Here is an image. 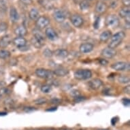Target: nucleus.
<instances>
[{"label": "nucleus", "instance_id": "nucleus-8", "mask_svg": "<svg viewBox=\"0 0 130 130\" xmlns=\"http://www.w3.org/2000/svg\"><path fill=\"white\" fill-rule=\"evenodd\" d=\"M53 17L54 20L57 23H61L66 20V14L63 10H55L54 11L53 14Z\"/></svg>", "mask_w": 130, "mask_h": 130}, {"label": "nucleus", "instance_id": "nucleus-32", "mask_svg": "<svg viewBox=\"0 0 130 130\" xmlns=\"http://www.w3.org/2000/svg\"><path fill=\"white\" fill-rule=\"evenodd\" d=\"M34 102L37 105H42L47 102V100L46 98H40L34 101Z\"/></svg>", "mask_w": 130, "mask_h": 130}, {"label": "nucleus", "instance_id": "nucleus-19", "mask_svg": "<svg viewBox=\"0 0 130 130\" xmlns=\"http://www.w3.org/2000/svg\"><path fill=\"white\" fill-rule=\"evenodd\" d=\"M53 72L54 75H55L58 77H64L66 76L67 75L69 74V70L68 69L64 68H59L55 69Z\"/></svg>", "mask_w": 130, "mask_h": 130}, {"label": "nucleus", "instance_id": "nucleus-42", "mask_svg": "<svg viewBox=\"0 0 130 130\" xmlns=\"http://www.w3.org/2000/svg\"><path fill=\"white\" fill-rule=\"evenodd\" d=\"M20 1L25 5H29L32 2V0H20Z\"/></svg>", "mask_w": 130, "mask_h": 130}, {"label": "nucleus", "instance_id": "nucleus-39", "mask_svg": "<svg viewBox=\"0 0 130 130\" xmlns=\"http://www.w3.org/2000/svg\"><path fill=\"white\" fill-rule=\"evenodd\" d=\"M117 0H114V1H112V2H111L110 7L111 8H117Z\"/></svg>", "mask_w": 130, "mask_h": 130}, {"label": "nucleus", "instance_id": "nucleus-26", "mask_svg": "<svg viewBox=\"0 0 130 130\" xmlns=\"http://www.w3.org/2000/svg\"><path fill=\"white\" fill-rule=\"evenodd\" d=\"M10 56V52L8 51V50H0V59H8Z\"/></svg>", "mask_w": 130, "mask_h": 130}, {"label": "nucleus", "instance_id": "nucleus-18", "mask_svg": "<svg viewBox=\"0 0 130 130\" xmlns=\"http://www.w3.org/2000/svg\"><path fill=\"white\" fill-rule=\"evenodd\" d=\"M112 37V32L110 30H106L102 33L100 36V40L102 42H107Z\"/></svg>", "mask_w": 130, "mask_h": 130}, {"label": "nucleus", "instance_id": "nucleus-30", "mask_svg": "<svg viewBox=\"0 0 130 130\" xmlns=\"http://www.w3.org/2000/svg\"><path fill=\"white\" fill-rule=\"evenodd\" d=\"M43 54H44V55L47 58L52 57L54 55L53 52L52 51L51 49H49V48H46V49L44 51V52H43Z\"/></svg>", "mask_w": 130, "mask_h": 130}, {"label": "nucleus", "instance_id": "nucleus-4", "mask_svg": "<svg viewBox=\"0 0 130 130\" xmlns=\"http://www.w3.org/2000/svg\"><path fill=\"white\" fill-rule=\"evenodd\" d=\"M35 74L37 76L43 79H51L54 76L53 72L44 68H38L36 70Z\"/></svg>", "mask_w": 130, "mask_h": 130}, {"label": "nucleus", "instance_id": "nucleus-13", "mask_svg": "<svg viewBox=\"0 0 130 130\" xmlns=\"http://www.w3.org/2000/svg\"><path fill=\"white\" fill-rule=\"evenodd\" d=\"M107 4L102 1H98L96 3L95 10L98 14H104L107 10Z\"/></svg>", "mask_w": 130, "mask_h": 130}, {"label": "nucleus", "instance_id": "nucleus-31", "mask_svg": "<svg viewBox=\"0 0 130 130\" xmlns=\"http://www.w3.org/2000/svg\"><path fill=\"white\" fill-rule=\"evenodd\" d=\"M8 29V24L5 22L0 23V33H4Z\"/></svg>", "mask_w": 130, "mask_h": 130}, {"label": "nucleus", "instance_id": "nucleus-48", "mask_svg": "<svg viewBox=\"0 0 130 130\" xmlns=\"http://www.w3.org/2000/svg\"><path fill=\"white\" fill-rule=\"evenodd\" d=\"M97 130H108V129H98Z\"/></svg>", "mask_w": 130, "mask_h": 130}, {"label": "nucleus", "instance_id": "nucleus-41", "mask_svg": "<svg viewBox=\"0 0 130 130\" xmlns=\"http://www.w3.org/2000/svg\"><path fill=\"white\" fill-rule=\"evenodd\" d=\"M122 2L123 5L126 7H129L130 5V0H122Z\"/></svg>", "mask_w": 130, "mask_h": 130}, {"label": "nucleus", "instance_id": "nucleus-36", "mask_svg": "<svg viewBox=\"0 0 130 130\" xmlns=\"http://www.w3.org/2000/svg\"><path fill=\"white\" fill-rule=\"evenodd\" d=\"M122 102H123V104L125 106H129V104H130L129 99H128V98L123 99V100H122Z\"/></svg>", "mask_w": 130, "mask_h": 130}, {"label": "nucleus", "instance_id": "nucleus-10", "mask_svg": "<svg viewBox=\"0 0 130 130\" xmlns=\"http://www.w3.org/2000/svg\"><path fill=\"white\" fill-rule=\"evenodd\" d=\"M101 55L106 59H112L114 57H115L117 55V51L115 49L107 47L102 51Z\"/></svg>", "mask_w": 130, "mask_h": 130}, {"label": "nucleus", "instance_id": "nucleus-22", "mask_svg": "<svg viewBox=\"0 0 130 130\" xmlns=\"http://www.w3.org/2000/svg\"><path fill=\"white\" fill-rule=\"evenodd\" d=\"M29 17L31 21H36L40 17V12L36 8H33L29 12Z\"/></svg>", "mask_w": 130, "mask_h": 130}, {"label": "nucleus", "instance_id": "nucleus-47", "mask_svg": "<svg viewBox=\"0 0 130 130\" xmlns=\"http://www.w3.org/2000/svg\"><path fill=\"white\" fill-rule=\"evenodd\" d=\"M29 130H42V129H29Z\"/></svg>", "mask_w": 130, "mask_h": 130}, {"label": "nucleus", "instance_id": "nucleus-25", "mask_svg": "<svg viewBox=\"0 0 130 130\" xmlns=\"http://www.w3.org/2000/svg\"><path fill=\"white\" fill-rule=\"evenodd\" d=\"M79 7L81 10L85 11L89 10L90 8V3L87 0H81L79 4Z\"/></svg>", "mask_w": 130, "mask_h": 130}, {"label": "nucleus", "instance_id": "nucleus-16", "mask_svg": "<svg viewBox=\"0 0 130 130\" xmlns=\"http://www.w3.org/2000/svg\"><path fill=\"white\" fill-rule=\"evenodd\" d=\"M10 19L11 21L14 23L19 21V20L20 15L18 12L17 10L14 7H11L10 9Z\"/></svg>", "mask_w": 130, "mask_h": 130}, {"label": "nucleus", "instance_id": "nucleus-15", "mask_svg": "<svg viewBox=\"0 0 130 130\" xmlns=\"http://www.w3.org/2000/svg\"><path fill=\"white\" fill-rule=\"evenodd\" d=\"M12 44L14 45L15 46L19 48H21L22 46H24L27 44V40L24 37H19L17 36L16 38L12 40Z\"/></svg>", "mask_w": 130, "mask_h": 130}, {"label": "nucleus", "instance_id": "nucleus-35", "mask_svg": "<svg viewBox=\"0 0 130 130\" xmlns=\"http://www.w3.org/2000/svg\"><path fill=\"white\" fill-rule=\"evenodd\" d=\"M71 95L74 97V98L77 97V96L80 95V92L78 91V90H73L72 93H71Z\"/></svg>", "mask_w": 130, "mask_h": 130}, {"label": "nucleus", "instance_id": "nucleus-17", "mask_svg": "<svg viewBox=\"0 0 130 130\" xmlns=\"http://www.w3.org/2000/svg\"><path fill=\"white\" fill-rule=\"evenodd\" d=\"M14 32L17 36L24 37L27 34V29L25 26H24L23 25H21L15 28Z\"/></svg>", "mask_w": 130, "mask_h": 130}, {"label": "nucleus", "instance_id": "nucleus-38", "mask_svg": "<svg viewBox=\"0 0 130 130\" xmlns=\"http://www.w3.org/2000/svg\"><path fill=\"white\" fill-rule=\"evenodd\" d=\"M34 110L35 108H33V107H25L24 108V111L26 112H31Z\"/></svg>", "mask_w": 130, "mask_h": 130}, {"label": "nucleus", "instance_id": "nucleus-24", "mask_svg": "<svg viewBox=\"0 0 130 130\" xmlns=\"http://www.w3.org/2000/svg\"><path fill=\"white\" fill-rule=\"evenodd\" d=\"M31 42L36 48H41L44 46V43L42 41L39 40L38 39L36 38L34 36L32 37L31 39Z\"/></svg>", "mask_w": 130, "mask_h": 130}, {"label": "nucleus", "instance_id": "nucleus-2", "mask_svg": "<svg viewBox=\"0 0 130 130\" xmlns=\"http://www.w3.org/2000/svg\"><path fill=\"white\" fill-rule=\"evenodd\" d=\"M74 76L78 80H85L90 79L92 76V72L87 69L77 70L74 73Z\"/></svg>", "mask_w": 130, "mask_h": 130}, {"label": "nucleus", "instance_id": "nucleus-33", "mask_svg": "<svg viewBox=\"0 0 130 130\" xmlns=\"http://www.w3.org/2000/svg\"><path fill=\"white\" fill-rule=\"evenodd\" d=\"M100 18L98 17L93 23V27L95 29H98L100 27Z\"/></svg>", "mask_w": 130, "mask_h": 130}, {"label": "nucleus", "instance_id": "nucleus-9", "mask_svg": "<svg viewBox=\"0 0 130 130\" xmlns=\"http://www.w3.org/2000/svg\"><path fill=\"white\" fill-rule=\"evenodd\" d=\"M45 36L51 41L57 40L58 39L57 33L53 27H47L45 30Z\"/></svg>", "mask_w": 130, "mask_h": 130}, {"label": "nucleus", "instance_id": "nucleus-5", "mask_svg": "<svg viewBox=\"0 0 130 130\" xmlns=\"http://www.w3.org/2000/svg\"><path fill=\"white\" fill-rule=\"evenodd\" d=\"M111 68L113 70L119 72L122 71H129L130 68V66L129 63H126L123 61H118L111 65Z\"/></svg>", "mask_w": 130, "mask_h": 130}, {"label": "nucleus", "instance_id": "nucleus-37", "mask_svg": "<svg viewBox=\"0 0 130 130\" xmlns=\"http://www.w3.org/2000/svg\"><path fill=\"white\" fill-rule=\"evenodd\" d=\"M29 46H27V44H26L25 46H24L19 48V49L21 51H28V50L29 49Z\"/></svg>", "mask_w": 130, "mask_h": 130}, {"label": "nucleus", "instance_id": "nucleus-14", "mask_svg": "<svg viewBox=\"0 0 130 130\" xmlns=\"http://www.w3.org/2000/svg\"><path fill=\"white\" fill-rule=\"evenodd\" d=\"M12 43V38L10 35H5L0 39V48H6Z\"/></svg>", "mask_w": 130, "mask_h": 130}, {"label": "nucleus", "instance_id": "nucleus-3", "mask_svg": "<svg viewBox=\"0 0 130 130\" xmlns=\"http://www.w3.org/2000/svg\"><path fill=\"white\" fill-rule=\"evenodd\" d=\"M119 25V19L116 14H109L105 19V25L108 27L116 28Z\"/></svg>", "mask_w": 130, "mask_h": 130}, {"label": "nucleus", "instance_id": "nucleus-43", "mask_svg": "<svg viewBox=\"0 0 130 130\" xmlns=\"http://www.w3.org/2000/svg\"><path fill=\"white\" fill-rule=\"evenodd\" d=\"M100 62L101 65H102V66H106L107 64H108V61L106 59H101Z\"/></svg>", "mask_w": 130, "mask_h": 130}, {"label": "nucleus", "instance_id": "nucleus-20", "mask_svg": "<svg viewBox=\"0 0 130 130\" xmlns=\"http://www.w3.org/2000/svg\"><path fill=\"white\" fill-rule=\"evenodd\" d=\"M53 54L57 57L59 58V59H65L68 56L69 53L68 51V50L63 49V48H59V49L56 50L53 53Z\"/></svg>", "mask_w": 130, "mask_h": 130}, {"label": "nucleus", "instance_id": "nucleus-28", "mask_svg": "<svg viewBox=\"0 0 130 130\" xmlns=\"http://www.w3.org/2000/svg\"><path fill=\"white\" fill-rule=\"evenodd\" d=\"M41 91L44 93H49L52 91V87L50 85L46 84V85H43L41 87Z\"/></svg>", "mask_w": 130, "mask_h": 130}, {"label": "nucleus", "instance_id": "nucleus-1", "mask_svg": "<svg viewBox=\"0 0 130 130\" xmlns=\"http://www.w3.org/2000/svg\"><path fill=\"white\" fill-rule=\"evenodd\" d=\"M125 38V34L123 31H118L115 34L112 36L110 38V42L108 44V47L115 49L122 43L124 38Z\"/></svg>", "mask_w": 130, "mask_h": 130}, {"label": "nucleus", "instance_id": "nucleus-6", "mask_svg": "<svg viewBox=\"0 0 130 130\" xmlns=\"http://www.w3.org/2000/svg\"><path fill=\"white\" fill-rule=\"evenodd\" d=\"M51 23V21L46 16H40L38 19L36 21V28L39 29H43L48 26Z\"/></svg>", "mask_w": 130, "mask_h": 130}, {"label": "nucleus", "instance_id": "nucleus-27", "mask_svg": "<svg viewBox=\"0 0 130 130\" xmlns=\"http://www.w3.org/2000/svg\"><path fill=\"white\" fill-rule=\"evenodd\" d=\"M118 81L121 84H127L129 83L130 81L129 77L127 76H125V75H122V76H119Z\"/></svg>", "mask_w": 130, "mask_h": 130}, {"label": "nucleus", "instance_id": "nucleus-21", "mask_svg": "<svg viewBox=\"0 0 130 130\" xmlns=\"http://www.w3.org/2000/svg\"><path fill=\"white\" fill-rule=\"evenodd\" d=\"M32 33H33V36L35 37L36 38L38 39L39 40L42 41L43 42H45V36L44 34L41 31L40 29H39L38 28H35L32 30Z\"/></svg>", "mask_w": 130, "mask_h": 130}, {"label": "nucleus", "instance_id": "nucleus-11", "mask_svg": "<svg viewBox=\"0 0 130 130\" xmlns=\"http://www.w3.org/2000/svg\"><path fill=\"white\" fill-rule=\"evenodd\" d=\"M94 48V45L90 42H85L81 44L79 50L81 53L87 54L93 51Z\"/></svg>", "mask_w": 130, "mask_h": 130}, {"label": "nucleus", "instance_id": "nucleus-40", "mask_svg": "<svg viewBox=\"0 0 130 130\" xmlns=\"http://www.w3.org/2000/svg\"><path fill=\"white\" fill-rule=\"evenodd\" d=\"M123 91L124 93H125L127 94H129L130 93V86L127 85L125 87V88L123 89Z\"/></svg>", "mask_w": 130, "mask_h": 130}, {"label": "nucleus", "instance_id": "nucleus-12", "mask_svg": "<svg viewBox=\"0 0 130 130\" xmlns=\"http://www.w3.org/2000/svg\"><path fill=\"white\" fill-rule=\"evenodd\" d=\"M88 85L91 89L98 90L103 85V82L100 78H93L91 80L89 81Z\"/></svg>", "mask_w": 130, "mask_h": 130}, {"label": "nucleus", "instance_id": "nucleus-34", "mask_svg": "<svg viewBox=\"0 0 130 130\" xmlns=\"http://www.w3.org/2000/svg\"><path fill=\"white\" fill-rule=\"evenodd\" d=\"M84 100H85V97H82V96L79 95V96H77L76 98H74V102L76 103H78V102H80L82 101H83Z\"/></svg>", "mask_w": 130, "mask_h": 130}, {"label": "nucleus", "instance_id": "nucleus-29", "mask_svg": "<svg viewBox=\"0 0 130 130\" xmlns=\"http://www.w3.org/2000/svg\"><path fill=\"white\" fill-rule=\"evenodd\" d=\"M11 93V91L7 87H2L0 89V96L8 95Z\"/></svg>", "mask_w": 130, "mask_h": 130}, {"label": "nucleus", "instance_id": "nucleus-7", "mask_svg": "<svg viewBox=\"0 0 130 130\" xmlns=\"http://www.w3.org/2000/svg\"><path fill=\"white\" fill-rule=\"evenodd\" d=\"M70 21L74 27L76 28H80L83 25L84 19L78 14H74L70 17Z\"/></svg>", "mask_w": 130, "mask_h": 130}, {"label": "nucleus", "instance_id": "nucleus-44", "mask_svg": "<svg viewBox=\"0 0 130 130\" xmlns=\"http://www.w3.org/2000/svg\"><path fill=\"white\" fill-rule=\"evenodd\" d=\"M59 102V100H58V99H53L52 100V103L53 104H58Z\"/></svg>", "mask_w": 130, "mask_h": 130}, {"label": "nucleus", "instance_id": "nucleus-49", "mask_svg": "<svg viewBox=\"0 0 130 130\" xmlns=\"http://www.w3.org/2000/svg\"><path fill=\"white\" fill-rule=\"evenodd\" d=\"M87 1H89H89H92V0H87Z\"/></svg>", "mask_w": 130, "mask_h": 130}, {"label": "nucleus", "instance_id": "nucleus-23", "mask_svg": "<svg viewBox=\"0 0 130 130\" xmlns=\"http://www.w3.org/2000/svg\"><path fill=\"white\" fill-rule=\"evenodd\" d=\"M119 15L120 17L123 18V19H127V18L129 17L130 15V10L129 7H123L120 9L119 11Z\"/></svg>", "mask_w": 130, "mask_h": 130}, {"label": "nucleus", "instance_id": "nucleus-45", "mask_svg": "<svg viewBox=\"0 0 130 130\" xmlns=\"http://www.w3.org/2000/svg\"><path fill=\"white\" fill-rule=\"evenodd\" d=\"M42 130H55L53 128H45V129H42Z\"/></svg>", "mask_w": 130, "mask_h": 130}, {"label": "nucleus", "instance_id": "nucleus-46", "mask_svg": "<svg viewBox=\"0 0 130 130\" xmlns=\"http://www.w3.org/2000/svg\"><path fill=\"white\" fill-rule=\"evenodd\" d=\"M7 115L6 112H0V116H4V115Z\"/></svg>", "mask_w": 130, "mask_h": 130}]
</instances>
